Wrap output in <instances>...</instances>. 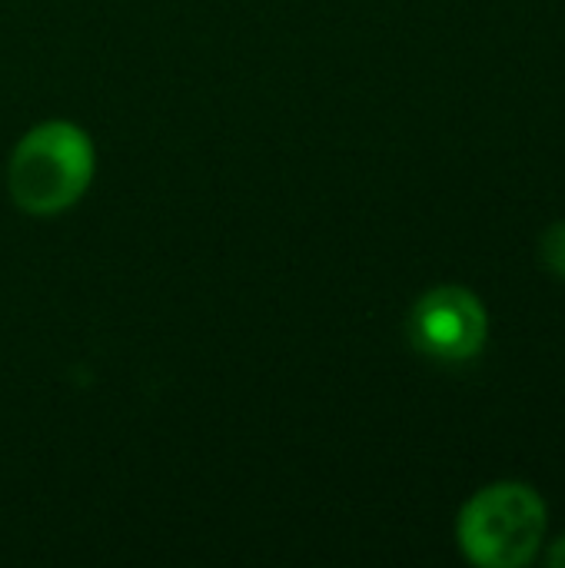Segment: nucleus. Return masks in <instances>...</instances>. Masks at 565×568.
I'll return each instance as SVG.
<instances>
[{
    "label": "nucleus",
    "mask_w": 565,
    "mask_h": 568,
    "mask_svg": "<svg viewBox=\"0 0 565 568\" xmlns=\"http://www.w3.org/2000/svg\"><path fill=\"white\" fill-rule=\"evenodd\" d=\"M93 170L90 133L70 120H47L17 140L7 163V190L27 216H57L83 200Z\"/></svg>",
    "instance_id": "nucleus-1"
},
{
    "label": "nucleus",
    "mask_w": 565,
    "mask_h": 568,
    "mask_svg": "<svg viewBox=\"0 0 565 568\" xmlns=\"http://www.w3.org/2000/svg\"><path fill=\"white\" fill-rule=\"evenodd\" d=\"M546 503L526 483H493L460 513V549L473 566H529L546 539Z\"/></svg>",
    "instance_id": "nucleus-2"
},
{
    "label": "nucleus",
    "mask_w": 565,
    "mask_h": 568,
    "mask_svg": "<svg viewBox=\"0 0 565 568\" xmlns=\"http://www.w3.org/2000/svg\"><path fill=\"white\" fill-rule=\"evenodd\" d=\"M486 336V306L466 286H436L423 293L410 313V339L420 353L443 363H466L480 356Z\"/></svg>",
    "instance_id": "nucleus-3"
},
{
    "label": "nucleus",
    "mask_w": 565,
    "mask_h": 568,
    "mask_svg": "<svg viewBox=\"0 0 565 568\" xmlns=\"http://www.w3.org/2000/svg\"><path fill=\"white\" fill-rule=\"evenodd\" d=\"M543 263H546L556 276H565V220L563 223H553V226L543 233Z\"/></svg>",
    "instance_id": "nucleus-4"
},
{
    "label": "nucleus",
    "mask_w": 565,
    "mask_h": 568,
    "mask_svg": "<svg viewBox=\"0 0 565 568\" xmlns=\"http://www.w3.org/2000/svg\"><path fill=\"white\" fill-rule=\"evenodd\" d=\"M546 562L553 568H565V536L549 549V556H546Z\"/></svg>",
    "instance_id": "nucleus-5"
}]
</instances>
